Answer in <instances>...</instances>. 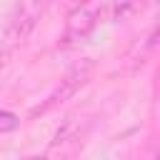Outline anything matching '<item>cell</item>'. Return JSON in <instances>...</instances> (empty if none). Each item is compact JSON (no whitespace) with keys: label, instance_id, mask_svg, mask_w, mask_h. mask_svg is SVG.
Segmentation results:
<instances>
[{"label":"cell","instance_id":"3","mask_svg":"<svg viewBox=\"0 0 160 160\" xmlns=\"http://www.w3.org/2000/svg\"><path fill=\"white\" fill-rule=\"evenodd\" d=\"M18 125H20V118H18L15 112H10V110H0V135L18 130Z\"/></svg>","mask_w":160,"mask_h":160},{"label":"cell","instance_id":"5","mask_svg":"<svg viewBox=\"0 0 160 160\" xmlns=\"http://www.w3.org/2000/svg\"><path fill=\"white\" fill-rule=\"evenodd\" d=\"M30 160H40V158H30Z\"/></svg>","mask_w":160,"mask_h":160},{"label":"cell","instance_id":"4","mask_svg":"<svg viewBox=\"0 0 160 160\" xmlns=\"http://www.w3.org/2000/svg\"><path fill=\"white\" fill-rule=\"evenodd\" d=\"M75 2H78V5H82V2H90V0H75Z\"/></svg>","mask_w":160,"mask_h":160},{"label":"cell","instance_id":"1","mask_svg":"<svg viewBox=\"0 0 160 160\" xmlns=\"http://www.w3.org/2000/svg\"><path fill=\"white\" fill-rule=\"evenodd\" d=\"M95 25V10L90 8V2H82L72 10L70 20H68V40H78L82 35H88V30Z\"/></svg>","mask_w":160,"mask_h":160},{"label":"cell","instance_id":"2","mask_svg":"<svg viewBox=\"0 0 160 160\" xmlns=\"http://www.w3.org/2000/svg\"><path fill=\"white\" fill-rule=\"evenodd\" d=\"M85 72H88V70H80V68H78V70H75L72 75H68V78L62 80V90L58 88V90H55V92H52V95L48 98V102H45V105H42L40 110H48V108H50L52 102H58V100L62 102V100H65V98H68V95H70V92H72V90L78 88V82H82V78H85Z\"/></svg>","mask_w":160,"mask_h":160}]
</instances>
